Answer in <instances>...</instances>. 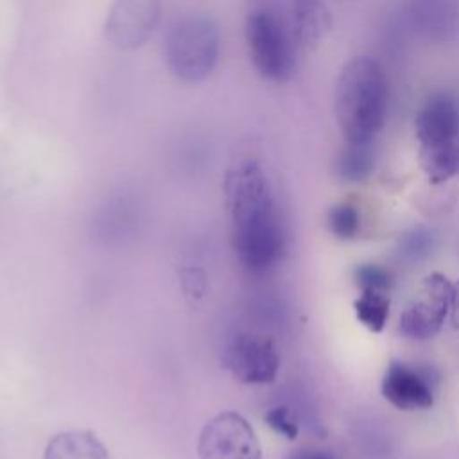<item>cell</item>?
Returning a JSON list of instances; mask_svg holds the SVG:
<instances>
[{"instance_id":"cell-1","label":"cell","mask_w":459,"mask_h":459,"mask_svg":"<svg viewBox=\"0 0 459 459\" xmlns=\"http://www.w3.org/2000/svg\"><path fill=\"white\" fill-rule=\"evenodd\" d=\"M231 215V246L244 269L265 273L285 255V233L269 181L258 163L247 161L224 179Z\"/></svg>"},{"instance_id":"cell-2","label":"cell","mask_w":459,"mask_h":459,"mask_svg":"<svg viewBox=\"0 0 459 459\" xmlns=\"http://www.w3.org/2000/svg\"><path fill=\"white\" fill-rule=\"evenodd\" d=\"M387 100V77L378 61L355 57L342 66L333 104L346 143H375L385 124Z\"/></svg>"},{"instance_id":"cell-3","label":"cell","mask_w":459,"mask_h":459,"mask_svg":"<svg viewBox=\"0 0 459 459\" xmlns=\"http://www.w3.org/2000/svg\"><path fill=\"white\" fill-rule=\"evenodd\" d=\"M420 167L439 185L459 174V99L450 91L430 95L414 118Z\"/></svg>"},{"instance_id":"cell-4","label":"cell","mask_w":459,"mask_h":459,"mask_svg":"<svg viewBox=\"0 0 459 459\" xmlns=\"http://www.w3.org/2000/svg\"><path fill=\"white\" fill-rule=\"evenodd\" d=\"M221 52L217 23L208 16H188L179 20L169 32L165 59L170 74L183 82L206 79Z\"/></svg>"},{"instance_id":"cell-5","label":"cell","mask_w":459,"mask_h":459,"mask_svg":"<svg viewBox=\"0 0 459 459\" xmlns=\"http://www.w3.org/2000/svg\"><path fill=\"white\" fill-rule=\"evenodd\" d=\"M246 41L256 72L273 82H285L296 70V45L285 23L271 11L256 9L246 22Z\"/></svg>"},{"instance_id":"cell-6","label":"cell","mask_w":459,"mask_h":459,"mask_svg":"<svg viewBox=\"0 0 459 459\" xmlns=\"http://www.w3.org/2000/svg\"><path fill=\"white\" fill-rule=\"evenodd\" d=\"M197 454L201 459H262L253 427L235 411L219 412L206 421L199 434Z\"/></svg>"},{"instance_id":"cell-7","label":"cell","mask_w":459,"mask_h":459,"mask_svg":"<svg viewBox=\"0 0 459 459\" xmlns=\"http://www.w3.org/2000/svg\"><path fill=\"white\" fill-rule=\"evenodd\" d=\"M161 14V0H113L104 34L118 50L140 48L154 32Z\"/></svg>"},{"instance_id":"cell-8","label":"cell","mask_w":459,"mask_h":459,"mask_svg":"<svg viewBox=\"0 0 459 459\" xmlns=\"http://www.w3.org/2000/svg\"><path fill=\"white\" fill-rule=\"evenodd\" d=\"M224 364L244 384H269L278 375L280 355L271 339L237 333L224 351Z\"/></svg>"},{"instance_id":"cell-9","label":"cell","mask_w":459,"mask_h":459,"mask_svg":"<svg viewBox=\"0 0 459 459\" xmlns=\"http://www.w3.org/2000/svg\"><path fill=\"white\" fill-rule=\"evenodd\" d=\"M423 294V299L412 303L400 316L398 330L409 339H430L441 330L450 310L452 281L441 273H432L425 278Z\"/></svg>"},{"instance_id":"cell-10","label":"cell","mask_w":459,"mask_h":459,"mask_svg":"<svg viewBox=\"0 0 459 459\" xmlns=\"http://www.w3.org/2000/svg\"><path fill=\"white\" fill-rule=\"evenodd\" d=\"M402 23L430 43H446L459 29V0H403Z\"/></svg>"},{"instance_id":"cell-11","label":"cell","mask_w":459,"mask_h":459,"mask_svg":"<svg viewBox=\"0 0 459 459\" xmlns=\"http://www.w3.org/2000/svg\"><path fill=\"white\" fill-rule=\"evenodd\" d=\"M382 394L389 403L402 411L429 409L434 403L429 378L402 362H393L385 371Z\"/></svg>"},{"instance_id":"cell-12","label":"cell","mask_w":459,"mask_h":459,"mask_svg":"<svg viewBox=\"0 0 459 459\" xmlns=\"http://www.w3.org/2000/svg\"><path fill=\"white\" fill-rule=\"evenodd\" d=\"M296 48H316L332 29V16L321 0H294L287 22Z\"/></svg>"},{"instance_id":"cell-13","label":"cell","mask_w":459,"mask_h":459,"mask_svg":"<svg viewBox=\"0 0 459 459\" xmlns=\"http://www.w3.org/2000/svg\"><path fill=\"white\" fill-rule=\"evenodd\" d=\"M43 459H109V452L93 432L66 430L50 437Z\"/></svg>"},{"instance_id":"cell-14","label":"cell","mask_w":459,"mask_h":459,"mask_svg":"<svg viewBox=\"0 0 459 459\" xmlns=\"http://www.w3.org/2000/svg\"><path fill=\"white\" fill-rule=\"evenodd\" d=\"M375 169V143H346L337 160V172L344 181L357 183Z\"/></svg>"},{"instance_id":"cell-15","label":"cell","mask_w":459,"mask_h":459,"mask_svg":"<svg viewBox=\"0 0 459 459\" xmlns=\"http://www.w3.org/2000/svg\"><path fill=\"white\" fill-rule=\"evenodd\" d=\"M357 319L371 332H380L389 316V298L384 290L362 289V294L353 303Z\"/></svg>"},{"instance_id":"cell-16","label":"cell","mask_w":459,"mask_h":459,"mask_svg":"<svg viewBox=\"0 0 459 459\" xmlns=\"http://www.w3.org/2000/svg\"><path fill=\"white\" fill-rule=\"evenodd\" d=\"M360 226L359 210L351 203H341L328 213V228L339 238H353Z\"/></svg>"},{"instance_id":"cell-17","label":"cell","mask_w":459,"mask_h":459,"mask_svg":"<svg viewBox=\"0 0 459 459\" xmlns=\"http://www.w3.org/2000/svg\"><path fill=\"white\" fill-rule=\"evenodd\" d=\"M179 285L183 296L190 307L197 305L208 290V276L201 267H181L179 269Z\"/></svg>"},{"instance_id":"cell-18","label":"cell","mask_w":459,"mask_h":459,"mask_svg":"<svg viewBox=\"0 0 459 459\" xmlns=\"http://www.w3.org/2000/svg\"><path fill=\"white\" fill-rule=\"evenodd\" d=\"M265 423H267L274 432L281 434L283 437H287V439H290V441L298 437V432H299V430H298V423H296L292 412H290L287 407H283V405L269 409V411L265 412Z\"/></svg>"},{"instance_id":"cell-19","label":"cell","mask_w":459,"mask_h":459,"mask_svg":"<svg viewBox=\"0 0 459 459\" xmlns=\"http://www.w3.org/2000/svg\"><path fill=\"white\" fill-rule=\"evenodd\" d=\"M355 280L362 289H373V290H385L391 285V276L385 269L364 264L355 269Z\"/></svg>"},{"instance_id":"cell-20","label":"cell","mask_w":459,"mask_h":459,"mask_svg":"<svg viewBox=\"0 0 459 459\" xmlns=\"http://www.w3.org/2000/svg\"><path fill=\"white\" fill-rule=\"evenodd\" d=\"M432 247V237L427 231H412L407 235L402 242V253L411 258H421L425 256Z\"/></svg>"},{"instance_id":"cell-21","label":"cell","mask_w":459,"mask_h":459,"mask_svg":"<svg viewBox=\"0 0 459 459\" xmlns=\"http://www.w3.org/2000/svg\"><path fill=\"white\" fill-rule=\"evenodd\" d=\"M450 323L455 330H459V281L452 283V296H450Z\"/></svg>"},{"instance_id":"cell-22","label":"cell","mask_w":459,"mask_h":459,"mask_svg":"<svg viewBox=\"0 0 459 459\" xmlns=\"http://www.w3.org/2000/svg\"><path fill=\"white\" fill-rule=\"evenodd\" d=\"M290 459H332V457L323 452H301V454L292 455Z\"/></svg>"}]
</instances>
